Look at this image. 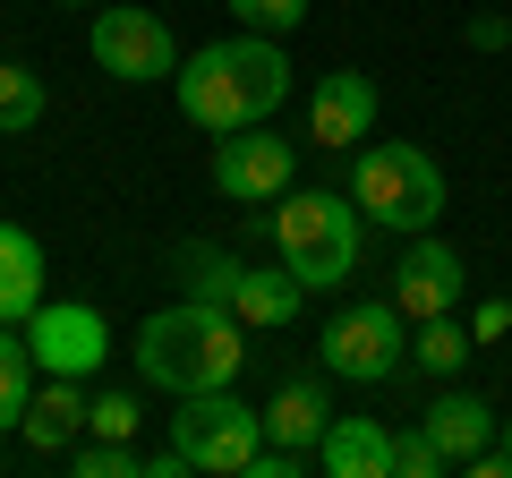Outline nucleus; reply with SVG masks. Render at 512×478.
<instances>
[{
  "label": "nucleus",
  "instance_id": "1",
  "mask_svg": "<svg viewBox=\"0 0 512 478\" xmlns=\"http://www.w3.org/2000/svg\"><path fill=\"white\" fill-rule=\"evenodd\" d=\"M171 94H180V111L205 137H231V129H256V120H274L291 103V60H282L274 35H222L180 60Z\"/></svg>",
  "mask_w": 512,
  "mask_h": 478
},
{
  "label": "nucleus",
  "instance_id": "2",
  "mask_svg": "<svg viewBox=\"0 0 512 478\" xmlns=\"http://www.w3.org/2000/svg\"><path fill=\"white\" fill-rule=\"evenodd\" d=\"M239 316L222 299H180V308H154L137 325V376L163 393H214V385H239L248 368V342H239Z\"/></svg>",
  "mask_w": 512,
  "mask_h": 478
},
{
  "label": "nucleus",
  "instance_id": "3",
  "mask_svg": "<svg viewBox=\"0 0 512 478\" xmlns=\"http://www.w3.org/2000/svg\"><path fill=\"white\" fill-rule=\"evenodd\" d=\"M359 197L350 188H291L274 197V248L308 291H342L359 274Z\"/></svg>",
  "mask_w": 512,
  "mask_h": 478
},
{
  "label": "nucleus",
  "instance_id": "4",
  "mask_svg": "<svg viewBox=\"0 0 512 478\" xmlns=\"http://www.w3.org/2000/svg\"><path fill=\"white\" fill-rule=\"evenodd\" d=\"M350 197L376 231H436L444 222V171L427 146H359L350 154Z\"/></svg>",
  "mask_w": 512,
  "mask_h": 478
},
{
  "label": "nucleus",
  "instance_id": "5",
  "mask_svg": "<svg viewBox=\"0 0 512 478\" xmlns=\"http://www.w3.org/2000/svg\"><path fill=\"white\" fill-rule=\"evenodd\" d=\"M256 444H265V410H248L231 385L180 393V410H171V453L205 478H239L256 461Z\"/></svg>",
  "mask_w": 512,
  "mask_h": 478
},
{
  "label": "nucleus",
  "instance_id": "6",
  "mask_svg": "<svg viewBox=\"0 0 512 478\" xmlns=\"http://www.w3.org/2000/svg\"><path fill=\"white\" fill-rule=\"evenodd\" d=\"M316 350H325V376H342V385H393L410 368L402 299H350V308H333Z\"/></svg>",
  "mask_w": 512,
  "mask_h": 478
},
{
  "label": "nucleus",
  "instance_id": "7",
  "mask_svg": "<svg viewBox=\"0 0 512 478\" xmlns=\"http://www.w3.org/2000/svg\"><path fill=\"white\" fill-rule=\"evenodd\" d=\"M86 52L103 77H120V86H154V77H180V43H171V26L154 18V9H137V0H120V9H94L86 26Z\"/></svg>",
  "mask_w": 512,
  "mask_h": 478
},
{
  "label": "nucleus",
  "instance_id": "8",
  "mask_svg": "<svg viewBox=\"0 0 512 478\" xmlns=\"http://www.w3.org/2000/svg\"><path fill=\"white\" fill-rule=\"evenodd\" d=\"M26 342H35L43 376H77V385L111 359V325L86 308V299H43V308L26 316Z\"/></svg>",
  "mask_w": 512,
  "mask_h": 478
},
{
  "label": "nucleus",
  "instance_id": "9",
  "mask_svg": "<svg viewBox=\"0 0 512 478\" xmlns=\"http://www.w3.org/2000/svg\"><path fill=\"white\" fill-rule=\"evenodd\" d=\"M291 163H299V146L256 120V129H231L214 146V188L231 205H274V197H291Z\"/></svg>",
  "mask_w": 512,
  "mask_h": 478
},
{
  "label": "nucleus",
  "instance_id": "10",
  "mask_svg": "<svg viewBox=\"0 0 512 478\" xmlns=\"http://www.w3.org/2000/svg\"><path fill=\"white\" fill-rule=\"evenodd\" d=\"M376 111H384V94H376V77H367V69L316 77V94H308V146L359 154L367 137H376Z\"/></svg>",
  "mask_w": 512,
  "mask_h": 478
},
{
  "label": "nucleus",
  "instance_id": "11",
  "mask_svg": "<svg viewBox=\"0 0 512 478\" xmlns=\"http://www.w3.org/2000/svg\"><path fill=\"white\" fill-rule=\"evenodd\" d=\"M461 291H470V265H461V248H453V239H436V231H410L402 274H393L402 316H410V325H427V316H453Z\"/></svg>",
  "mask_w": 512,
  "mask_h": 478
},
{
  "label": "nucleus",
  "instance_id": "12",
  "mask_svg": "<svg viewBox=\"0 0 512 478\" xmlns=\"http://www.w3.org/2000/svg\"><path fill=\"white\" fill-rule=\"evenodd\" d=\"M316 470L325 478H393V427L384 419H342V410H333L325 444H316Z\"/></svg>",
  "mask_w": 512,
  "mask_h": 478
},
{
  "label": "nucleus",
  "instance_id": "13",
  "mask_svg": "<svg viewBox=\"0 0 512 478\" xmlns=\"http://www.w3.org/2000/svg\"><path fill=\"white\" fill-rule=\"evenodd\" d=\"M299 308H308V282H299L291 265H248L239 291H231V316H239L248 333H282Z\"/></svg>",
  "mask_w": 512,
  "mask_h": 478
},
{
  "label": "nucleus",
  "instance_id": "14",
  "mask_svg": "<svg viewBox=\"0 0 512 478\" xmlns=\"http://www.w3.org/2000/svg\"><path fill=\"white\" fill-rule=\"evenodd\" d=\"M18 436L35 444V453H69V444L86 436V385H77V376H43L35 402H26V419H18Z\"/></svg>",
  "mask_w": 512,
  "mask_h": 478
},
{
  "label": "nucleus",
  "instance_id": "15",
  "mask_svg": "<svg viewBox=\"0 0 512 478\" xmlns=\"http://www.w3.org/2000/svg\"><path fill=\"white\" fill-rule=\"evenodd\" d=\"M325 427H333V393H325V376H282V393L265 402V436L274 444H325Z\"/></svg>",
  "mask_w": 512,
  "mask_h": 478
},
{
  "label": "nucleus",
  "instance_id": "16",
  "mask_svg": "<svg viewBox=\"0 0 512 478\" xmlns=\"http://www.w3.org/2000/svg\"><path fill=\"white\" fill-rule=\"evenodd\" d=\"M43 308V239L0 222V325H26Z\"/></svg>",
  "mask_w": 512,
  "mask_h": 478
},
{
  "label": "nucleus",
  "instance_id": "17",
  "mask_svg": "<svg viewBox=\"0 0 512 478\" xmlns=\"http://www.w3.org/2000/svg\"><path fill=\"white\" fill-rule=\"evenodd\" d=\"M427 436L444 444V461H470L478 444H495V402H478V393H436L427 402Z\"/></svg>",
  "mask_w": 512,
  "mask_h": 478
},
{
  "label": "nucleus",
  "instance_id": "18",
  "mask_svg": "<svg viewBox=\"0 0 512 478\" xmlns=\"http://www.w3.org/2000/svg\"><path fill=\"white\" fill-rule=\"evenodd\" d=\"M43 368H35V342H26L18 325H0V436L26 419V402H35Z\"/></svg>",
  "mask_w": 512,
  "mask_h": 478
},
{
  "label": "nucleus",
  "instance_id": "19",
  "mask_svg": "<svg viewBox=\"0 0 512 478\" xmlns=\"http://www.w3.org/2000/svg\"><path fill=\"white\" fill-rule=\"evenodd\" d=\"M410 368H427V376H461V368H470V325H453V316H427V325L410 333Z\"/></svg>",
  "mask_w": 512,
  "mask_h": 478
},
{
  "label": "nucleus",
  "instance_id": "20",
  "mask_svg": "<svg viewBox=\"0 0 512 478\" xmlns=\"http://www.w3.org/2000/svg\"><path fill=\"white\" fill-rule=\"evenodd\" d=\"M43 120V77L26 60H0V137H26Z\"/></svg>",
  "mask_w": 512,
  "mask_h": 478
},
{
  "label": "nucleus",
  "instance_id": "21",
  "mask_svg": "<svg viewBox=\"0 0 512 478\" xmlns=\"http://www.w3.org/2000/svg\"><path fill=\"white\" fill-rule=\"evenodd\" d=\"M180 274H188V299H222V308H231V291H239L248 265L222 257V248H180Z\"/></svg>",
  "mask_w": 512,
  "mask_h": 478
},
{
  "label": "nucleus",
  "instance_id": "22",
  "mask_svg": "<svg viewBox=\"0 0 512 478\" xmlns=\"http://www.w3.org/2000/svg\"><path fill=\"white\" fill-rule=\"evenodd\" d=\"M248 35H299V18H308V0H222Z\"/></svg>",
  "mask_w": 512,
  "mask_h": 478
},
{
  "label": "nucleus",
  "instance_id": "23",
  "mask_svg": "<svg viewBox=\"0 0 512 478\" xmlns=\"http://www.w3.org/2000/svg\"><path fill=\"white\" fill-rule=\"evenodd\" d=\"M146 427V402L137 393H94L86 402V436H137Z\"/></svg>",
  "mask_w": 512,
  "mask_h": 478
},
{
  "label": "nucleus",
  "instance_id": "24",
  "mask_svg": "<svg viewBox=\"0 0 512 478\" xmlns=\"http://www.w3.org/2000/svg\"><path fill=\"white\" fill-rule=\"evenodd\" d=\"M436 470H453V461H444V444L427 436V419L410 427V436H393V478H436Z\"/></svg>",
  "mask_w": 512,
  "mask_h": 478
},
{
  "label": "nucleus",
  "instance_id": "25",
  "mask_svg": "<svg viewBox=\"0 0 512 478\" xmlns=\"http://www.w3.org/2000/svg\"><path fill=\"white\" fill-rule=\"evenodd\" d=\"M512 333V299H478L470 308V342H504Z\"/></svg>",
  "mask_w": 512,
  "mask_h": 478
},
{
  "label": "nucleus",
  "instance_id": "26",
  "mask_svg": "<svg viewBox=\"0 0 512 478\" xmlns=\"http://www.w3.org/2000/svg\"><path fill=\"white\" fill-rule=\"evenodd\" d=\"M461 35H470V52H504V43H512V26H504V18H470Z\"/></svg>",
  "mask_w": 512,
  "mask_h": 478
},
{
  "label": "nucleus",
  "instance_id": "27",
  "mask_svg": "<svg viewBox=\"0 0 512 478\" xmlns=\"http://www.w3.org/2000/svg\"><path fill=\"white\" fill-rule=\"evenodd\" d=\"M504 453H512V419H504Z\"/></svg>",
  "mask_w": 512,
  "mask_h": 478
}]
</instances>
